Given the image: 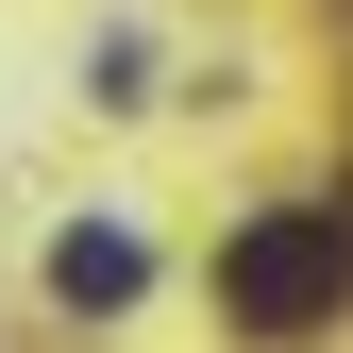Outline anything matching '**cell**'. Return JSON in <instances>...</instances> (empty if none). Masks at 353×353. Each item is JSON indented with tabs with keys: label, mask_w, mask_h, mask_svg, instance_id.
<instances>
[{
	"label": "cell",
	"mask_w": 353,
	"mask_h": 353,
	"mask_svg": "<svg viewBox=\"0 0 353 353\" xmlns=\"http://www.w3.org/2000/svg\"><path fill=\"white\" fill-rule=\"evenodd\" d=\"M336 303H353V202L236 219V252H219V320H236V336H320Z\"/></svg>",
	"instance_id": "6da1fadb"
},
{
	"label": "cell",
	"mask_w": 353,
	"mask_h": 353,
	"mask_svg": "<svg viewBox=\"0 0 353 353\" xmlns=\"http://www.w3.org/2000/svg\"><path fill=\"white\" fill-rule=\"evenodd\" d=\"M135 286H152L135 236H101V219H84V236H51V303H68V320H118Z\"/></svg>",
	"instance_id": "7a4b0ae2"
}]
</instances>
